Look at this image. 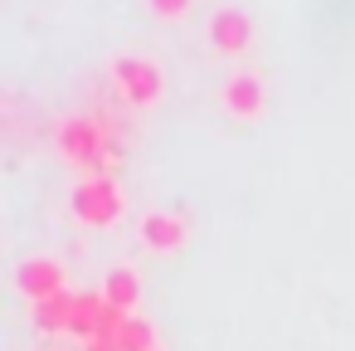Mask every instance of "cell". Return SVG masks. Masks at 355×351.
<instances>
[{
	"label": "cell",
	"mask_w": 355,
	"mask_h": 351,
	"mask_svg": "<svg viewBox=\"0 0 355 351\" xmlns=\"http://www.w3.org/2000/svg\"><path fill=\"white\" fill-rule=\"evenodd\" d=\"M137 234H141V244H146V249H156V254H171V249H180V244L190 239V225H185L180 215L146 210V215H141V225H137Z\"/></svg>",
	"instance_id": "obj_5"
},
{
	"label": "cell",
	"mask_w": 355,
	"mask_h": 351,
	"mask_svg": "<svg viewBox=\"0 0 355 351\" xmlns=\"http://www.w3.org/2000/svg\"><path fill=\"white\" fill-rule=\"evenodd\" d=\"M98 147H103V132H98L93 117H64V122H59V152H64L69 161L88 166V161L98 156Z\"/></svg>",
	"instance_id": "obj_6"
},
{
	"label": "cell",
	"mask_w": 355,
	"mask_h": 351,
	"mask_svg": "<svg viewBox=\"0 0 355 351\" xmlns=\"http://www.w3.org/2000/svg\"><path fill=\"white\" fill-rule=\"evenodd\" d=\"M117 166H122V147H117V142H103L98 156L88 161V176H112Z\"/></svg>",
	"instance_id": "obj_12"
},
{
	"label": "cell",
	"mask_w": 355,
	"mask_h": 351,
	"mask_svg": "<svg viewBox=\"0 0 355 351\" xmlns=\"http://www.w3.org/2000/svg\"><path fill=\"white\" fill-rule=\"evenodd\" d=\"M69 210H73L83 225L103 229V225H117V220H122L127 195H122L117 176H83V181L69 190Z\"/></svg>",
	"instance_id": "obj_1"
},
{
	"label": "cell",
	"mask_w": 355,
	"mask_h": 351,
	"mask_svg": "<svg viewBox=\"0 0 355 351\" xmlns=\"http://www.w3.org/2000/svg\"><path fill=\"white\" fill-rule=\"evenodd\" d=\"M112 346H117V351H156V332H151L146 317H127Z\"/></svg>",
	"instance_id": "obj_11"
},
{
	"label": "cell",
	"mask_w": 355,
	"mask_h": 351,
	"mask_svg": "<svg viewBox=\"0 0 355 351\" xmlns=\"http://www.w3.org/2000/svg\"><path fill=\"white\" fill-rule=\"evenodd\" d=\"M263 103H268V88H263L258 74L243 69V74H229V79H224V108H229L234 117H258Z\"/></svg>",
	"instance_id": "obj_7"
},
{
	"label": "cell",
	"mask_w": 355,
	"mask_h": 351,
	"mask_svg": "<svg viewBox=\"0 0 355 351\" xmlns=\"http://www.w3.org/2000/svg\"><path fill=\"white\" fill-rule=\"evenodd\" d=\"M98 293L107 297V307H117V312H132V307H137V297H141L137 268H127V263H112V268L103 273V288H98Z\"/></svg>",
	"instance_id": "obj_8"
},
{
	"label": "cell",
	"mask_w": 355,
	"mask_h": 351,
	"mask_svg": "<svg viewBox=\"0 0 355 351\" xmlns=\"http://www.w3.org/2000/svg\"><path fill=\"white\" fill-rule=\"evenodd\" d=\"M156 351H161V346H156Z\"/></svg>",
	"instance_id": "obj_15"
},
{
	"label": "cell",
	"mask_w": 355,
	"mask_h": 351,
	"mask_svg": "<svg viewBox=\"0 0 355 351\" xmlns=\"http://www.w3.org/2000/svg\"><path fill=\"white\" fill-rule=\"evenodd\" d=\"M73 302H78V293H54V297H40V302H30V317H35V327L40 332H69V322H73Z\"/></svg>",
	"instance_id": "obj_9"
},
{
	"label": "cell",
	"mask_w": 355,
	"mask_h": 351,
	"mask_svg": "<svg viewBox=\"0 0 355 351\" xmlns=\"http://www.w3.org/2000/svg\"><path fill=\"white\" fill-rule=\"evenodd\" d=\"M209 44H214L219 54H243V49L253 44V20H248L239 6H219V10L209 15Z\"/></svg>",
	"instance_id": "obj_4"
},
{
	"label": "cell",
	"mask_w": 355,
	"mask_h": 351,
	"mask_svg": "<svg viewBox=\"0 0 355 351\" xmlns=\"http://www.w3.org/2000/svg\"><path fill=\"white\" fill-rule=\"evenodd\" d=\"M83 351H117L112 341H103V336H93V341H83Z\"/></svg>",
	"instance_id": "obj_14"
},
{
	"label": "cell",
	"mask_w": 355,
	"mask_h": 351,
	"mask_svg": "<svg viewBox=\"0 0 355 351\" xmlns=\"http://www.w3.org/2000/svg\"><path fill=\"white\" fill-rule=\"evenodd\" d=\"M146 6H151V10H156L161 20H180V15H185V10L195 6V0H146Z\"/></svg>",
	"instance_id": "obj_13"
},
{
	"label": "cell",
	"mask_w": 355,
	"mask_h": 351,
	"mask_svg": "<svg viewBox=\"0 0 355 351\" xmlns=\"http://www.w3.org/2000/svg\"><path fill=\"white\" fill-rule=\"evenodd\" d=\"M15 288H20L30 302H40V297L64 293L69 278H64V263H59V259H49V254H30V259L15 268Z\"/></svg>",
	"instance_id": "obj_3"
},
{
	"label": "cell",
	"mask_w": 355,
	"mask_h": 351,
	"mask_svg": "<svg viewBox=\"0 0 355 351\" xmlns=\"http://www.w3.org/2000/svg\"><path fill=\"white\" fill-rule=\"evenodd\" d=\"M112 79H117V93L132 103V108H151L161 93H166V74L156 59L146 54H117L112 59Z\"/></svg>",
	"instance_id": "obj_2"
},
{
	"label": "cell",
	"mask_w": 355,
	"mask_h": 351,
	"mask_svg": "<svg viewBox=\"0 0 355 351\" xmlns=\"http://www.w3.org/2000/svg\"><path fill=\"white\" fill-rule=\"evenodd\" d=\"M103 312H107V297H103V293H78L69 332H73V336H83V341H93V336H98V322H103Z\"/></svg>",
	"instance_id": "obj_10"
}]
</instances>
